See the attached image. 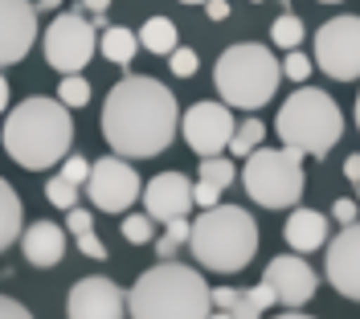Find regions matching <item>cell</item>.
Masks as SVG:
<instances>
[{"label": "cell", "instance_id": "6da1fadb", "mask_svg": "<svg viewBox=\"0 0 360 319\" xmlns=\"http://www.w3.org/2000/svg\"><path fill=\"white\" fill-rule=\"evenodd\" d=\"M176 127V94L148 74L123 78L103 103V136L111 143V152L127 160H156L160 152H168Z\"/></svg>", "mask_w": 360, "mask_h": 319}, {"label": "cell", "instance_id": "7a4b0ae2", "mask_svg": "<svg viewBox=\"0 0 360 319\" xmlns=\"http://www.w3.org/2000/svg\"><path fill=\"white\" fill-rule=\"evenodd\" d=\"M74 143V119L62 98H25L4 119V152L21 168H53L70 156Z\"/></svg>", "mask_w": 360, "mask_h": 319}, {"label": "cell", "instance_id": "3957f363", "mask_svg": "<svg viewBox=\"0 0 360 319\" xmlns=\"http://www.w3.org/2000/svg\"><path fill=\"white\" fill-rule=\"evenodd\" d=\"M131 315L139 319H205L213 315V291L193 266H180L172 258L143 271L131 287Z\"/></svg>", "mask_w": 360, "mask_h": 319}, {"label": "cell", "instance_id": "277c9868", "mask_svg": "<svg viewBox=\"0 0 360 319\" xmlns=\"http://www.w3.org/2000/svg\"><path fill=\"white\" fill-rule=\"evenodd\" d=\"M193 258L201 262L205 271L217 274H238L246 271L258 254V226L254 213L238 205H213L205 209L201 217L193 221Z\"/></svg>", "mask_w": 360, "mask_h": 319}, {"label": "cell", "instance_id": "5b68a950", "mask_svg": "<svg viewBox=\"0 0 360 319\" xmlns=\"http://www.w3.org/2000/svg\"><path fill=\"white\" fill-rule=\"evenodd\" d=\"M213 82H217V94H221L229 107L238 111H258L266 107L278 82H283V62L270 53L266 46L258 41H238L229 46L217 58L213 66Z\"/></svg>", "mask_w": 360, "mask_h": 319}, {"label": "cell", "instance_id": "8992f818", "mask_svg": "<svg viewBox=\"0 0 360 319\" xmlns=\"http://www.w3.org/2000/svg\"><path fill=\"white\" fill-rule=\"evenodd\" d=\"M278 139L303 152V156L323 160L344 136V115H340L336 98L328 91H315V86H299V91L283 103V111L274 119Z\"/></svg>", "mask_w": 360, "mask_h": 319}, {"label": "cell", "instance_id": "52a82bcc", "mask_svg": "<svg viewBox=\"0 0 360 319\" xmlns=\"http://www.w3.org/2000/svg\"><path fill=\"white\" fill-rule=\"evenodd\" d=\"M246 197L262 209H291L303 197V152L295 148H258L246 156Z\"/></svg>", "mask_w": 360, "mask_h": 319}, {"label": "cell", "instance_id": "ba28073f", "mask_svg": "<svg viewBox=\"0 0 360 319\" xmlns=\"http://www.w3.org/2000/svg\"><path fill=\"white\" fill-rule=\"evenodd\" d=\"M82 13H58L41 37L45 62H49V70H58V74H78L90 62V53L98 49V37H94L98 25L86 21Z\"/></svg>", "mask_w": 360, "mask_h": 319}, {"label": "cell", "instance_id": "9c48e42d", "mask_svg": "<svg viewBox=\"0 0 360 319\" xmlns=\"http://www.w3.org/2000/svg\"><path fill=\"white\" fill-rule=\"evenodd\" d=\"M315 66L336 82L360 78V17H332L315 33Z\"/></svg>", "mask_w": 360, "mask_h": 319}, {"label": "cell", "instance_id": "30bf717a", "mask_svg": "<svg viewBox=\"0 0 360 319\" xmlns=\"http://www.w3.org/2000/svg\"><path fill=\"white\" fill-rule=\"evenodd\" d=\"M86 193H90V205L103 209V213H123L139 201L143 184H139V172H135L127 156H103L94 160L90 168V181H86Z\"/></svg>", "mask_w": 360, "mask_h": 319}, {"label": "cell", "instance_id": "8fae6325", "mask_svg": "<svg viewBox=\"0 0 360 319\" xmlns=\"http://www.w3.org/2000/svg\"><path fill=\"white\" fill-rule=\"evenodd\" d=\"M180 131H184L188 148L197 156H221V148L233 143L238 123L229 115V103L221 98V103H193L188 115H184V123H180Z\"/></svg>", "mask_w": 360, "mask_h": 319}, {"label": "cell", "instance_id": "7c38bea8", "mask_svg": "<svg viewBox=\"0 0 360 319\" xmlns=\"http://www.w3.org/2000/svg\"><path fill=\"white\" fill-rule=\"evenodd\" d=\"M37 4L29 0H0V62L17 66L29 58L37 41Z\"/></svg>", "mask_w": 360, "mask_h": 319}, {"label": "cell", "instance_id": "4fadbf2b", "mask_svg": "<svg viewBox=\"0 0 360 319\" xmlns=\"http://www.w3.org/2000/svg\"><path fill=\"white\" fill-rule=\"evenodd\" d=\"M123 311H131V299H123L111 278H82L66 299V315L74 319H119Z\"/></svg>", "mask_w": 360, "mask_h": 319}, {"label": "cell", "instance_id": "5bb4252c", "mask_svg": "<svg viewBox=\"0 0 360 319\" xmlns=\"http://www.w3.org/2000/svg\"><path fill=\"white\" fill-rule=\"evenodd\" d=\"M328 282L336 287L344 299H356L360 303V226L340 229V237L328 242Z\"/></svg>", "mask_w": 360, "mask_h": 319}, {"label": "cell", "instance_id": "9a60e30c", "mask_svg": "<svg viewBox=\"0 0 360 319\" xmlns=\"http://www.w3.org/2000/svg\"><path fill=\"white\" fill-rule=\"evenodd\" d=\"M143 205L156 221L168 226L176 217H188V209L197 205V184H188V176H180V172H160L143 188Z\"/></svg>", "mask_w": 360, "mask_h": 319}, {"label": "cell", "instance_id": "2e32d148", "mask_svg": "<svg viewBox=\"0 0 360 319\" xmlns=\"http://www.w3.org/2000/svg\"><path fill=\"white\" fill-rule=\"evenodd\" d=\"M266 282L278 291V303H287V307H303L307 299L315 295V271L299 258V250L295 254H278V258H270L266 266Z\"/></svg>", "mask_w": 360, "mask_h": 319}, {"label": "cell", "instance_id": "e0dca14e", "mask_svg": "<svg viewBox=\"0 0 360 319\" xmlns=\"http://www.w3.org/2000/svg\"><path fill=\"white\" fill-rule=\"evenodd\" d=\"M21 246L33 266H58L66 258V229H58L53 221H33L21 233Z\"/></svg>", "mask_w": 360, "mask_h": 319}, {"label": "cell", "instance_id": "ac0fdd59", "mask_svg": "<svg viewBox=\"0 0 360 319\" xmlns=\"http://www.w3.org/2000/svg\"><path fill=\"white\" fill-rule=\"evenodd\" d=\"M283 237H287L291 250L311 254L319 246H328V217L315 213V209H295L287 217V226H283Z\"/></svg>", "mask_w": 360, "mask_h": 319}, {"label": "cell", "instance_id": "d6986e66", "mask_svg": "<svg viewBox=\"0 0 360 319\" xmlns=\"http://www.w3.org/2000/svg\"><path fill=\"white\" fill-rule=\"evenodd\" d=\"M139 33L131 29H123V25H111V29H103V37H98V49H103V58L115 62V66H131V58L139 53Z\"/></svg>", "mask_w": 360, "mask_h": 319}, {"label": "cell", "instance_id": "ffe728a7", "mask_svg": "<svg viewBox=\"0 0 360 319\" xmlns=\"http://www.w3.org/2000/svg\"><path fill=\"white\" fill-rule=\"evenodd\" d=\"M139 41H143V49H148V53H160V58H168V53L180 46L176 25L168 21V17H148V21H143V29H139Z\"/></svg>", "mask_w": 360, "mask_h": 319}, {"label": "cell", "instance_id": "44dd1931", "mask_svg": "<svg viewBox=\"0 0 360 319\" xmlns=\"http://www.w3.org/2000/svg\"><path fill=\"white\" fill-rule=\"evenodd\" d=\"M274 303H278V291L262 278L258 287H250V291L238 295V303H233V311H229V315H233V319H258L266 307H274Z\"/></svg>", "mask_w": 360, "mask_h": 319}, {"label": "cell", "instance_id": "7402d4cb", "mask_svg": "<svg viewBox=\"0 0 360 319\" xmlns=\"http://www.w3.org/2000/svg\"><path fill=\"white\" fill-rule=\"evenodd\" d=\"M0 201H4V217H0V246L8 250L17 237H21V197H17V188L13 184H0Z\"/></svg>", "mask_w": 360, "mask_h": 319}, {"label": "cell", "instance_id": "603a6c76", "mask_svg": "<svg viewBox=\"0 0 360 319\" xmlns=\"http://www.w3.org/2000/svg\"><path fill=\"white\" fill-rule=\"evenodd\" d=\"M303 37H307V29H303V21L295 17V13H283L278 21L270 25V41L283 49H299L303 46Z\"/></svg>", "mask_w": 360, "mask_h": 319}, {"label": "cell", "instance_id": "cb8c5ba5", "mask_svg": "<svg viewBox=\"0 0 360 319\" xmlns=\"http://www.w3.org/2000/svg\"><path fill=\"white\" fill-rule=\"evenodd\" d=\"M188 237H193L188 217H176V221H168V226H164V237L156 242V254H160V258H172L180 246H188Z\"/></svg>", "mask_w": 360, "mask_h": 319}, {"label": "cell", "instance_id": "d4e9b609", "mask_svg": "<svg viewBox=\"0 0 360 319\" xmlns=\"http://www.w3.org/2000/svg\"><path fill=\"white\" fill-rule=\"evenodd\" d=\"M58 98L66 103L70 111L86 107V103H90V78H82V74H66V78L58 82Z\"/></svg>", "mask_w": 360, "mask_h": 319}, {"label": "cell", "instance_id": "484cf974", "mask_svg": "<svg viewBox=\"0 0 360 319\" xmlns=\"http://www.w3.org/2000/svg\"><path fill=\"white\" fill-rule=\"evenodd\" d=\"M262 136H266V127H262L258 119H246V123H238V131H233V143H229V152H233V156H250V152H258Z\"/></svg>", "mask_w": 360, "mask_h": 319}, {"label": "cell", "instance_id": "4316f807", "mask_svg": "<svg viewBox=\"0 0 360 319\" xmlns=\"http://www.w3.org/2000/svg\"><path fill=\"white\" fill-rule=\"evenodd\" d=\"M152 213H131V217H123V226H119V233L131 242V246H148L152 242Z\"/></svg>", "mask_w": 360, "mask_h": 319}, {"label": "cell", "instance_id": "83f0119b", "mask_svg": "<svg viewBox=\"0 0 360 319\" xmlns=\"http://www.w3.org/2000/svg\"><path fill=\"white\" fill-rule=\"evenodd\" d=\"M45 201H49V205H58V209H74V205H78V184L66 181V176L58 172L53 181L45 184Z\"/></svg>", "mask_w": 360, "mask_h": 319}, {"label": "cell", "instance_id": "f1b7e54d", "mask_svg": "<svg viewBox=\"0 0 360 319\" xmlns=\"http://www.w3.org/2000/svg\"><path fill=\"white\" fill-rule=\"evenodd\" d=\"M233 164L221 156H201V181H213V184H221V188H229L233 184Z\"/></svg>", "mask_w": 360, "mask_h": 319}, {"label": "cell", "instance_id": "f546056e", "mask_svg": "<svg viewBox=\"0 0 360 319\" xmlns=\"http://www.w3.org/2000/svg\"><path fill=\"white\" fill-rule=\"evenodd\" d=\"M311 58L307 53H299V49H287V62H283V74L291 78V82H307L311 78Z\"/></svg>", "mask_w": 360, "mask_h": 319}, {"label": "cell", "instance_id": "4dcf8cb0", "mask_svg": "<svg viewBox=\"0 0 360 319\" xmlns=\"http://www.w3.org/2000/svg\"><path fill=\"white\" fill-rule=\"evenodd\" d=\"M168 66H172V74H176V78H193L201 62H197V53H193L188 46H176L172 53H168Z\"/></svg>", "mask_w": 360, "mask_h": 319}, {"label": "cell", "instance_id": "1f68e13d", "mask_svg": "<svg viewBox=\"0 0 360 319\" xmlns=\"http://www.w3.org/2000/svg\"><path fill=\"white\" fill-rule=\"evenodd\" d=\"M90 168H94V164L82 160V156H66V160H62V176L74 181V184H86L90 181Z\"/></svg>", "mask_w": 360, "mask_h": 319}, {"label": "cell", "instance_id": "d6a6232c", "mask_svg": "<svg viewBox=\"0 0 360 319\" xmlns=\"http://www.w3.org/2000/svg\"><path fill=\"white\" fill-rule=\"evenodd\" d=\"M74 242H78V250L86 254V258H94V262H107V246L98 242V233H94V229H86V233H78Z\"/></svg>", "mask_w": 360, "mask_h": 319}, {"label": "cell", "instance_id": "836d02e7", "mask_svg": "<svg viewBox=\"0 0 360 319\" xmlns=\"http://www.w3.org/2000/svg\"><path fill=\"white\" fill-rule=\"evenodd\" d=\"M66 229L78 237V233H86V229H94V217H90V209H66Z\"/></svg>", "mask_w": 360, "mask_h": 319}, {"label": "cell", "instance_id": "e575fe53", "mask_svg": "<svg viewBox=\"0 0 360 319\" xmlns=\"http://www.w3.org/2000/svg\"><path fill=\"white\" fill-rule=\"evenodd\" d=\"M221 184H213V181H201L197 184V205L201 209H213V205H221Z\"/></svg>", "mask_w": 360, "mask_h": 319}, {"label": "cell", "instance_id": "d590c367", "mask_svg": "<svg viewBox=\"0 0 360 319\" xmlns=\"http://www.w3.org/2000/svg\"><path fill=\"white\" fill-rule=\"evenodd\" d=\"M238 295H242V291H233V287H217V291H213V307H217L221 315H229L233 303H238Z\"/></svg>", "mask_w": 360, "mask_h": 319}, {"label": "cell", "instance_id": "8d00e7d4", "mask_svg": "<svg viewBox=\"0 0 360 319\" xmlns=\"http://www.w3.org/2000/svg\"><path fill=\"white\" fill-rule=\"evenodd\" d=\"M356 213H360V201L352 205V201H344V197H340L336 205H332V217H336L340 226H352V221H356Z\"/></svg>", "mask_w": 360, "mask_h": 319}, {"label": "cell", "instance_id": "74e56055", "mask_svg": "<svg viewBox=\"0 0 360 319\" xmlns=\"http://www.w3.org/2000/svg\"><path fill=\"white\" fill-rule=\"evenodd\" d=\"M0 315L4 319H29V307L17 303V299H4V303H0Z\"/></svg>", "mask_w": 360, "mask_h": 319}, {"label": "cell", "instance_id": "f35d334b", "mask_svg": "<svg viewBox=\"0 0 360 319\" xmlns=\"http://www.w3.org/2000/svg\"><path fill=\"white\" fill-rule=\"evenodd\" d=\"M229 13H233L229 0H209V4H205V17H209V21H225Z\"/></svg>", "mask_w": 360, "mask_h": 319}, {"label": "cell", "instance_id": "ab89813d", "mask_svg": "<svg viewBox=\"0 0 360 319\" xmlns=\"http://www.w3.org/2000/svg\"><path fill=\"white\" fill-rule=\"evenodd\" d=\"M344 176H348L352 184H360V156H348V160H344Z\"/></svg>", "mask_w": 360, "mask_h": 319}, {"label": "cell", "instance_id": "60d3db41", "mask_svg": "<svg viewBox=\"0 0 360 319\" xmlns=\"http://www.w3.org/2000/svg\"><path fill=\"white\" fill-rule=\"evenodd\" d=\"M82 8H86V13H107L111 0H82Z\"/></svg>", "mask_w": 360, "mask_h": 319}, {"label": "cell", "instance_id": "b9f144b4", "mask_svg": "<svg viewBox=\"0 0 360 319\" xmlns=\"http://www.w3.org/2000/svg\"><path fill=\"white\" fill-rule=\"evenodd\" d=\"M37 8L41 13H53V8H62V0H37Z\"/></svg>", "mask_w": 360, "mask_h": 319}, {"label": "cell", "instance_id": "7bdbcfd3", "mask_svg": "<svg viewBox=\"0 0 360 319\" xmlns=\"http://www.w3.org/2000/svg\"><path fill=\"white\" fill-rule=\"evenodd\" d=\"M180 4H209V0H180Z\"/></svg>", "mask_w": 360, "mask_h": 319}, {"label": "cell", "instance_id": "ee69618b", "mask_svg": "<svg viewBox=\"0 0 360 319\" xmlns=\"http://www.w3.org/2000/svg\"><path fill=\"white\" fill-rule=\"evenodd\" d=\"M356 127H360V94H356Z\"/></svg>", "mask_w": 360, "mask_h": 319}, {"label": "cell", "instance_id": "f6af8a7d", "mask_svg": "<svg viewBox=\"0 0 360 319\" xmlns=\"http://www.w3.org/2000/svg\"><path fill=\"white\" fill-rule=\"evenodd\" d=\"M278 4H283V8H291V0H278Z\"/></svg>", "mask_w": 360, "mask_h": 319}, {"label": "cell", "instance_id": "bcb514c9", "mask_svg": "<svg viewBox=\"0 0 360 319\" xmlns=\"http://www.w3.org/2000/svg\"><path fill=\"white\" fill-rule=\"evenodd\" d=\"M319 4H340V0H319Z\"/></svg>", "mask_w": 360, "mask_h": 319}, {"label": "cell", "instance_id": "7dc6e473", "mask_svg": "<svg viewBox=\"0 0 360 319\" xmlns=\"http://www.w3.org/2000/svg\"><path fill=\"white\" fill-rule=\"evenodd\" d=\"M250 4H262V0H250Z\"/></svg>", "mask_w": 360, "mask_h": 319}]
</instances>
